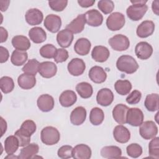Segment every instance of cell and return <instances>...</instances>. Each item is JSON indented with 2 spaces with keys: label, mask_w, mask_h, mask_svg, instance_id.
<instances>
[{
  "label": "cell",
  "mask_w": 159,
  "mask_h": 159,
  "mask_svg": "<svg viewBox=\"0 0 159 159\" xmlns=\"http://www.w3.org/2000/svg\"><path fill=\"white\" fill-rule=\"evenodd\" d=\"M85 23L84 14H79L66 26V29L70 30L73 34H79L84 30Z\"/></svg>",
  "instance_id": "obj_23"
},
{
  "label": "cell",
  "mask_w": 159,
  "mask_h": 159,
  "mask_svg": "<svg viewBox=\"0 0 159 159\" xmlns=\"http://www.w3.org/2000/svg\"><path fill=\"white\" fill-rule=\"evenodd\" d=\"M68 52L65 48H58L53 57L56 63H62L65 61L68 58Z\"/></svg>",
  "instance_id": "obj_49"
},
{
  "label": "cell",
  "mask_w": 159,
  "mask_h": 159,
  "mask_svg": "<svg viewBox=\"0 0 159 159\" xmlns=\"http://www.w3.org/2000/svg\"><path fill=\"white\" fill-rule=\"evenodd\" d=\"M76 90L78 94L84 99L90 98L93 93L92 86L87 82H81L76 84Z\"/></svg>",
  "instance_id": "obj_34"
},
{
  "label": "cell",
  "mask_w": 159,
  "mask_h": 159,
  "mask_svg": "<svg viewBox=\"0 0 159 159\" xmlns=\"http://www.w3.org/2000/svg\"><path fill=\"white\" fill-rule=\"evenodd\" d=\"M68 4L67 0H55L49 1L48 5L50 7L55 11L60 12L63 11Z\"/></svg>",
  "instance_id": "obj_46"
},
{
  "label": "cell",
  "mask_w": 159,
  "mask_h": 159,
  "mask_svg": "<svg viewBox=\"0 0 159 159\" xmlns=\"http://www.w3.org/2000/svg\"><path fill=\"white\" fill-rule=\"evenodd\" d=\"M144 105L146 109L150 112L158 110L159 108V96L157 93L148 94L145 99Z\"/></svg>",
  "instance_id": "obj_32"
},
{
  "label": "cell",
  "mask_w": 159,
  "mask_h": 159,
  "mask_svg": "<svg viewBox=\"0 0 159 159\" xmlns=\"http://www.w3.org/2000/svg\"><path fill=\"white\" fill-rule=\"evenodd\" d=\"M114 139L119 143H127L130 138V133L129 129L122 125H118L115 127L113 130Z\"/></svg>",
  "instance_id": "obj_17"
},
{
  "label": "cell",
  "mask_w": 159,
  "mask_h": 159,
  "mask_svg": "<svg viewBox=\"0 0 159 159\" xmlns=\"http://www.w3.org/2000/svg\"><path fill=\"white\" fill-rule=\"evenodd\" d=\"M57 50V48L53 45L48 43L40 48L39 53L40 55L45 58H52L54 57Z\"/></svg>",
  "instance_id": "obj_41"
},
{
  "label": "cell",
  "mask_w": 159,
  "mask_h": 159,
  "mask_svg": "<svg viewBox=\"0 0 159 159\" xmlns=\"http://www.w3.org/2000/svg\"><path fill=\"white\" fill-rule=\"evenodd\" d=\"M84 14L86 23L92 27L100 26L103 22L102 15L96 9L88 11Z\"/></svg>",
  "instance_id": "obj_11"
},
{
  "label": "cell",
  "mask_w": 159,
  "mask_h": 159,
  "mask_svg": "<svg viewBox=\"0 0 159 159\" xmlns=\"http://www.w3.org/2000/svg\"><path fill=\"white\" fill-rule=\"evenodd\" d=\"M77 100L76 93L71 90H66L61 93L59 97L60 104L65 107H68L73 106Z\"/></svg>",
  "instance_id": "obj_26"
},
{
  "label": "cell",
  "mask_w": 159,
  "mask_h": 159,
  "mask_svg": "<svg viewBox=\"0 0 159 159\" xmlns=\"http://www.w3.org/2000/svg\"><path fill=\"white\" fill-rule=\"evenodd\" d=\"M73 148L70 145H63L58 149L57 152L58 156L63 159L70 158L72 157Z\"/></svg>",
  "instance_id": "obj_47"
},
{
  "label": "cell",
  "mask_w": 159,
  "mask_h": 159,
  "mask_svg": "<svg viewBox=\"0 0 159 159\" xmlns=\"http://www.w3.org/2000/svg\"><path fill=\"white\" fill-rule=\"evenodd\" d=\"M128 109L129 107L125 104H117L112 110V117L114 120L119 124H125Z\"/></svg>",
  "instance_id": "obj_18"
},
{
  "label": "cell",
  "mask_w": 159,
  "mask_h": 159,
  "mask_svg": "<svg viewBox=\"0 0 159 159\" xmlns=\"http://www.w3.org/2000/svg\"><path fill=\"white\" fill-rule=\"evenodd\" d=\"M109 55L110 52L109 49L102 45L95 46L91 52V57L93 59L99 63L106 61L109 57Z\"/></svg>",
  "instance_id": "obj_19"
},
{
  "label": "cell",
  "mask_w": 159,
  "mask_h": 159,
  "mask_svg": "<svg viewBox=\"0 0 159 159\" xmlns=\"http://www.w3.org/2000/svg\"><path fill=\"white\" fill-rule=\"evenodd\" d=\"M98 7L104 14H107L113 11L114 4L111 0H101L98 2Z\"/></svg>",
  "instance_id": "obj_43"
},
{
  "label": "cell",
  "mask_w": 159,
  "mask_h": 159,
  "mask_svg": "<svg viewBox=\"0 0 159 159\" xmlns=\"http://www.w3.org/2000/svg\"><path fill=\"white\" fill-rule=\"evenodd\" d=\"M86 68L84 61L79 58H73L68 64L67 69L68 72L73 76H78L82 75Z\"/></svg>",
  "instance_id": "obj_10"
},
{
  "label": "cell",
  "mask_w": 159,
  "mask_h": 159,
  "mask_svg": "<svg viewBox=\"0 0 159 159\" xmlns=\"http://www.w3.org/2000/svg\"><path fill=\"white\" fill-rule=\"evenodd\" d=\"M1 137L4 135V134L6 132V129H7V123L6 120L1 117Z\"/></svg>",
  "instance_id": "obj_55"
},
{
  "label": "cell",
  "mask_w": 159,
  "mask_h": 159,
  "mask_svg": "<svg viewBox=\"0 0 159 159\" xmlns=\"http://www.w3.org/2000/svg\"><path fill=\"white\" fill-rule=\"evenodd\" d=\"M91 44L90 41L86 38H80L77 40L74 45L75 52L81 56L86 55L89 53Z\"/></svg>",
  "instance_id": "obj_27"
},
{
  "label": "cell",
  "mask_w": 159,
  "mask_h": 159,
  "mask_svg": "<svg viewBox=\"0 0 159 159\" xmlns=\"http://www.w3.org/2000/svg\"><path fill=\"white\" fill-rule=\"evenodd\" d=\"M147 2V1L143 0L130 1L132 5L128 7L126 10L127 17L134 21L140 20L148 10V6L146 5Z\"/></svg>",
  "instance_id": "obj_1"
},
{
  "label": "cell",
  "mask_w": 159,
  "mask_h": 159,
  "mask_svg": "<svg viewBox=\"0 0 159 159\" xmlns=\"http://www.w3.org/2000/svg\"><path fill=\"white\" fill-rule=\"evenodd\" d=\"M57 72V65L52 61H43L40 63L39 66V74L45 78L53 77Z\"/></svg>",
  "instance_id": "obj_12"
},
{
  "label": "cell",
  "mask_w": 159,
  "mask_h": 159,
  "mask_svg": "<svg viewBox=\"0 0 159 159\" xmlns=\"http://www.w3.org/2000/svg\"><path fill=\"white\" fill-rule=\"evenodd\" d=\"M141 98V92L138 90H134L126 98V102L129 104H136L139 102Z\"/></svg>",
  "instance_id": "obj_48"
},
{
  "label": "cell",
  "mask_w": 159,
  "mask_h": 159,
  "mask_svg": "<svg viewBox=\"0 0 159 159\" xmlns=\"http://www.w3.org/2000/svg\"><path fill=\"white\" fill-rule=\"evenodd\" d=\"M95 2V0H78V3L82 7H89L92 6Z\"/></svg>",
  "instance_id": "obj_51"
},
{
  "label": "cell",
  "mask_w": 159,
  "mask_h": 159,
  "mask_svg": "<svg viewBox=\"0 0 159 159\" xmlns=\"http://www.w3.org/2000/svg\"><path fill=\"white\" fill-rule=\"evenodd\" d=\"M0 33H1V43H3L7 40L8 37V33L6 29L3 27H0Z\"/></svg>",
  "instance_id": "obj_52"
},
{
  "label": "cell",
  "mask_w": 159,
  "mask_h": 159,
  "mask_svg": "<svg viewBox=\"0 0 159 159\" xmlns=\"http://www.w3.org/2000/svg\"><path fill=\"white\" fill-rule=\"evenodd\" d=\"M40 63L36 59L29 60L27 63L22 68V71L24 73L35 75L39 72V66Z\"/></svg>",
  "instance_id": "obj_38"
},
{
  "label": "cell",
  "mask_w": 159,
  "mask_h": 159,
  "mask_svg": "<svg viewBox=\"0 0 159 159\" xmlns=\"http://www.w3.org/2000/svg\"><path fill=\"white\" fill-rule=\"evenodd\" d=\"M159 1H154L152 2V11L153 12L157 15V16H158L159 13H158V11H159Z\"/></svg>",
  "instance_id": "obj_53"
},
{
  "label": "cell",
  "mask_w": 159,
  "mask_h": 159,
  "mask_svg": "<svg viewBox=\"0 0 159 159\" xmlns=\"http://www.w3.org/2000/svg\"><path fill=\"white\" fill-rule=\"evenodd\" d=\"M39 151V147L37 143H29L20 150L18 158L29 159L34 158Z\"/></svg>",
  "instance_id": "obj_29"
},
{
  "label": "cell",
  "mask_w": 159,
  "mask_h": 159,
  "mask_svg": "<svg viewBox=\"0 0 159 159\" xmlns=\"http://www.w3.org/2000/svg\"><path fill=\"white\" fill-rule=\"evenodd\" d=\"M114 94L109 88H102L97 94L96 101L98 104L102 106H108L113 102Z\"/></svg>",
  "instance_id": "obj_14"
},
{
  "label": "cell",
  "mask_w": 159,
  "mask_h": 159,
  "mask_svg": "<svg viewBox=\"0 0 159 159\" xmlns=\"http://www.w3.org/2000/svg\"><path fill=\"white\" fill-rule=\"evenodd\" d=\"M14 135L17 138L19 143V147H25L30 143V137L22 132L20 129L17 130L15 133Z\"/></svg>",
  "instance_id": "obj_45"
},
{
  "label": "cell",
  "mask_w": 159,
  "mask_h": 159,
  "mask_svg": "<svg viewBox=\"0 0 159 159\" xmlns=\"http://www.w3.org/2000/svg\"><path fill=\"white\" fill-rule=\"evenodd\" d=\"M135 53L138 58L147 60L152 55L153 48L147 42H140L135 47Z\"/></svg>",
  "instance_id": "obj_8"
},
{
  "label": "cell",
  "mask_w": 159,
  "mask_h": 159,
  "mask_svg": "<svg viewBox=\"0 0 159 159\" xmlns=\"http://www.w3.org/2000/svg\"><path fill=\"white\" fill-rule=\"evenodd\" d=\"M12 45L17 50L26 51L30 47L29 39L24 35H16L12 39Z\"/></svg>",
  "instance_id": "obj_28"
},
{
  "label": "cell",
  "mask_w": 159,
  "mask_h": 159,
  "mask_svg": "<svg viewBox=\"0 0 159 159\" xmlns=\"http://www.w3.org/2000/svg\"><path fill=\"white\" fill-rule=\"evenodd\" d=\"M155 24L152 20H144L142 22L137 28L136 33L140 38H147L150 36L155 30Z\"/></svg>",
  "instance_id": "obj_13"
},
{
  "label": "cell",
  "mask_w": 159,
  "mask_h": 159,
  "mask_svg": "<svg viewBox=\"0 0 159 159\" xmlns=\"http://www.w3.org/2000/svg\"><path fill=\"white\" fill-rule=\"evenodd\" d=\"M91 154L90 147L87 145L81 143L73 148L72 157L75 159H89L91 158Z\"/></svg>",
  "instance_id": "obj_20"
},
{
  "label": "cell",
  "mask_w": 159,
  "mask_h": 159,
  "mask_svg": "<svg viewBox=\"0 0 159 159\" xmlns=\"http://www.w3.org/2000/svg\"><path fill=\"white\" fill-rule=\"evenodd\" d=\"M0 63H2L7 61L9 53L7 49L2 46L0 47Z\"/></svg>",
  "instance_id": "obj_50"
},
{
  "label": "cell",
  "mask_w": 159,
  "mask_h": 159,
  "mask_svg": "<svg viewBox=\"0 0 159 159\" xmlns=\"http://www.w3.org/2000/svg\"><path fill=\"white\" fill-rule=\"evenodd\" d=\"M28 58V54L25 51L15 50L12 52L11 61L15 66H21L24 65Z\"/></svg>",
  "instance_id": "obj_35"
},
{
  "label": "cell",
  "mask_w": 159,
  "mask_h": 159,
  "mask_svg": "<svg viewBox=\"0 0 159 159\" xmlns=\"http://www.w3.org/2000/svg\"><path fill=\"white\" fill-rule=\"evenodd\" d=\"M29 36L30 39L35 43H40L45 41L47 34L45 31L39 27H34L29 31Z\"/></svg>",
  "instance_id": "obj_30"
},
{
  "label": "cell",
  "mask_w": 159,
  "mask_h": 159,
  "mask_svg": "<svg viewBox=\"0 0 159 159\" xmlns=\"http://www.w3.org/2000/svg\"><path fill=\"white\" fill-rule=\"evenodd\" d=\"M73 34L68 29H63L58 32L57 35V41L60 46L67 48L70 46L73 40Z\"/></svg>",
  "instance_id": "obj_24"
},
{
  "label": "cell",
  "mask_w": 159,
  "mask_h": 159,
  "mask_svg": "<svg viewBox=\"0 0 159 159\" xmlns=\"http://www.w3.org/2000/svg\"><path fill=\"white\" fill-rule=\"evenodd\" d=\"M90 80L95 83H102L107 78V74L104 70L99 66H93L88 73Z\"/></svg>",
  "instance_id": "obj_21"
},
{
  "label": "cell",
  "mask_w": 159,
  "mask_h": 159,
  "mask_svg": "<svg viewBox=\"0 0 159 159\" xmlns=\"http://www.w3.org/2000/svg\"><path fill=\"white\" fill-rule=\"evenodd\" d=\"M139 133L142 138L145 140H150L158 134V127L152 120H147L143 122L139 128Z\"/></svg>",
  "instance_id": "obj_5"
},
{
  "label": "cell",
  "mask_w": 159,
  "mask_h": 159,
  "mask_svg": "<svg viewBox=\"0 0 159 159\" xmlns=\"http://www.w3.org/2000/svg\"><path fill=\"white\" fill-rule=\"evenodd\" d=\"M108 43L113 50L119 52L126 50L130 46L128 37L122 34H117L110 38Z\"/></svg>",
  "instance_id": "obj_6"
},
{
  "label": "cell",
  "mask_w": 159,
  "mask_h": 159,
  "mask_svg": "<svg viewBox=\"0 0 159 159\" xmlns=\"http://www.w3.org/2000/svg\"><path fill=\"white\" fill-rule=\"evenodd\" d=\"M101 155L105 158H119L121 157L122 150L117 146H105L101 150Z\"/></svg>",
  "instance_id": "obj_31"
},
{
  "label": "cell",
  "mask_w": 159,
  "mask_h": 159,
  "mask_svg": "<svg viewBox=\"0 0 159 159\" xmlns=\"http://www.w3.org/2000/svg\"><path fill=\"white\" fill-rule=\"evenodd\" d=\"M132 84L129 80H117L114 84V89L116 92L124 96L128 94L132 89Z\"/></svg>",
  "instance_id": "obj_36"
},
{
  "label": "cell",
  "mask_w": 159,
  "mask_h": 159,
  "mask_svg": "<svg viewBox=\"0 0 159 159\" xmlns=\"http://www.w3.org/2000/svg\"><path fill=\"white\" fill-rule=\"evenodd\" d=\"M17 83L22 89H30L36 84L35 76L27 73L21 74L17 78Z\"/></svg>",
  "instance_id": "obj_25"
},
{
  "label": "cell",
  "mask_w": 159,
  "mask_h": 159,
  "mask_svg": "<svg viewBox=\"0 0 159 159\" xmlns=\"http://www.w3.org/2000/svg\"><path fill=\"white\" fill-rule=\"evenodd\" d=\"M36 124L32 120H26L21 125L20 129L26 134L31 136L36 131Z\"/></svg>",
  "instance_id": "obj_44"
},
{
  "label": "cell",
  "mask_w": 159,
  "mask_h": 159,
  "mask_svg": "<svg viewBox=\"0 0 159 159\" xmlns=\"http://www.w3.org/2000/svg\"><path fill=\"white\" fill-rule=\"evenodd\" d=\"M40 139L44 144L53 145L59 142L60 134L57 128L52 126H47L42 130Z\"/></svg>",
  "instance_id": "obj_3"
},
{
  "label": "cell",
  "mask_w": 159,
  "mask_h": 159,
  "mask_svg": "<svg viewBox=\"0 0 159 159\" xmlns=\"http://www.w3.org/2000/svg\"><path fill=\"white\" fill-rule=\"evenodd\" d=\"M0 88L2 93L7 94L12 91L14 88V83L12 78L2 76L0 79Z\"/></svg>",
  "instance_id": "obj_39"
},
{
  "label": "cell",
  "mask_w": 159,
  "mask_h": 159,
  "mask_svg": "<svg viewBox=\"0 0 159 159\" xmlns=\"http://www.w3.org/2000/svg\"><path fill=\"white\" fill-rule=\"evenodd\" d=\"M19 143L15 135L8 136L4 140V150L8 155H13L18 149Z\"/></svg>",
  "instance_id": "obj_33"
},
{
  "label": "cell",
  "mask_w": 159,
  "mask_h": 159,
  "mask_svg": "<svg viewBox=\"0 0 159 159\" xmlns=\"http://www.w3.org/2000/svg\"><path fill=\"white\" fill-rule=\"evenodd\" d=\"M10 3L9 1H0V5H1V11L2 12L6 11L9 7V4Z\"/></svg>",
  "instance_id": "obj_54"
},
{
  "label": "cell",
  "mask_w": 159,
  "mask_h": 159,
  "mask_svg": "<svg viewBox=\"0 0 159 159\" xmlns=\"http://www.w3.org/2000/svg\"><path fill=\"white\" fill-rule=\"evenodd\" d=\"M117 68L127 74H132L139 68L137 61L132 56L124 55L119 57L116 61Z\"/></svg>",
  "instance_id": "obj_2"
},
{
  "label": "cell",
  "mask_w": 159,
  "mask_h": 159,
  "mask_svg": "<svg viewBox=\"0 0 159 159\" xmlns=\"http://www.w3.org/2000/svg\"><path fill=\"white\" fill-rule=\"evenodd\" d=\"M104 114L103 111L99 107H93L89 114L90 122L94 125H100L104 120Z\"/></svg>",
  "instance_id": "obj_37"
},
{
  "label": "cell",
  "mask_w": 159,
  "mask_h": 159,
  "mask_svg": "<svg viewBox=\"0 0 159 159\" xmlns=\"http://www.w3.org/2000/svg\"><path fill=\"white\" fill-rule=\"evenodd\" d=\"M37 104L39 109L42 112H49L52 111L54 107V99L49 94H42L38 98Z\"/></svg>",
  "instance_id": "obj_15"
},
{
  "label": "cell",
  "mask_w": 159,
  "mask_h": 159,
  "mask_svg": "<svg viewBox=\"0 0 159 159\" xmlns=\"http://www.w3.org/2000/svg\"><path fill=\"white\" fill-rule=\"evenodd\" d=\"M126 152L127 155L132 158H138L142 153V147L136 143H131L126 148Z\"/></svg>",
  "instance_id": "obj_42"
},
{
  "label": "cell",
  "mask_w": 159,
  "mask_h": 159,
  "mask_svg": "<svg viewBox=\"0 0 159 159\" xmlns=\"http://www.w3.org/2000/svg\"><path fill=\"white\" fill-rule=\"evenodd\" d=\"M148 153L150 157L159 158V137H155L148 144Z\"/></svg>",
  "instance_id": "obj_40"
},
{
  "label": "cell",
  "mask_w": 159,
  "mask_h": 159,
  "mask_svg": "<svg viewBox=\"0 0 159 159\" xmlns=\"http://www.w3.org/2000/svg\"><path fill=\"white\" fill-rule=\"evenodd\" d=\"M125 23V16L123 14L115 12L111 14L106 19V25L111 31H116L122 29Z\"/></svg>",
  "instance_id": "obj_4"
},
{
  "label": "cell",
  "mask_w": 159,
  "mask_h": 159,
  "mask_svg": "<svg viewBox=\"0 0 159 159\" xmlns=\"http://www.w3.org/2000/svg\"><path fill=\"white\" fill-rule=\"evenodd\" d=\"M86 111L83 106H78L75 108L70 114V121L75 125L82 124L86 120Z\"/></svg>",
  "instance_id": "obj_22"
},
{
  "label": "cell",
  "mask_w": 159,
  "mask_h": 159,
  "mask_svg": "<svg viewBox=\"0 0 159 159\" xmlns=\"http://www.w3.org/2000/svg\"><path fill=\"white\" fill-rule=\"evenodd\" d=\"M45 28L52 33L58 32L61 25V20L60 16L51 14L46 16L43 22Z\"/></svg>",
  "instance_id": "obj_9"
},
{
  "label": "cell",
  "mask_w": 159,
  "mask_h": 159,
  "mask_svg": "<svg viewBox=\"0 0 159 159\" xmlns=\"http://www.w3.org/2000/svg\"><path fill=\"white\" fill-rule=\"evenodd\" d=\"M26 22L30 25H36L42 23L43 15V13L37 8L29 9L25 15Z\"/></svg>",
  "instance_id": "obj_16"
},
{
  "label": "cell",
  "mask_w": 159,
  "mask_h": 159,
  "mask_svg": "<svg viewBox=\"0 0 159 159\" xmlns=\"http://www.w3.org/2000/svg\"><path fill=\"white\" fill-rule=\"evenodd\" d=\"M144 116L141 109L137 107L129 108L126 116V123L132 126L138 127L143 122Z\"/></svg>",
  "instance_id": "obj_7"
}]
</instances>
